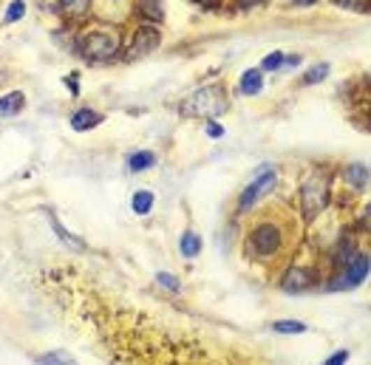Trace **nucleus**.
Segmentation results:
<instances>
[{"label": "nucleus", "mask_w": 371, "mask_h": 365, "mask_svg": "<svg viewBox=\"0 0 371 365\" xmlns=\"http://www.w3.org/2000/svg\"><path fill=\"white\" fill-rule=\"evenodd\" d=\"M80 51H82V57L88 63H108V60L117 57L119 40L111 31H88L80 40Z\"/></svg>", "instance_id": "obj_3"}, {"label": "nucleus", "mask_w": 371, "mask_h": 365, "mask_svg": "<svg viewBox=\"0 0 371 365\" xmlns=\"http://www.w3.org/2000/svg\"><path fill=\"white\" fill-rule=\"evenodd\" d=\"M207 133H210V139H221V136H224V128L216 125V122H210V125H207Z\"/></svg>", "instance_id": "obj_26"}, {"label": "nucleus", "mask_w": 371, "mask_h": 365, "mask_svg": "<svg viewBox=\"0 0 371 365\" xmlns=\"http://www.w3.org/2000/svg\"><path fill=\"white\" fill-rule=\"evenodd\" d=\"M329 77V66L326 63H321V66H314V68H309L306 74H303V85H314V82H323Z\"/></svg>", "instance_id": "obj_20"}, {"label": "nucleus", "mask_w": 371, "mask_h": 365, "mask_svg": "<svg viewBox=\"0 0 371 365\" xmlns=\"http://www.w3.org/2000/svg\"><path fill=\"white\" fill-rule=\"evenodd\" d=\"M23 15H26V3H23V0H12V6L3 15V23H17Z\"/></svg>", "instance_id": "obj_21"}, {"label": "nucleus", "mask_w": 371, "mask_h": 365, "mask_svg": "<svg viewBox=\"0 0 371 365\" xmlns=\"http://www.w3.org/2000/svg\"><path fill=\"white\" fill-rule=\"evenodd\" d=\"M156 281L162 283L165 289H170V292H179V289H182V283H179L173 275H168V272H159V275H156Z\"/></svg>", "instance_id": "obj_23"}, {"label": "nucleus", "mask_w": 371, "mask_h": 365, "mask_svg": "<svg viewBox=\"0 0 371 365\" xmlns=\"http://www.w3.org/2000/svg\"><path fill=\"white\" fill-rule=\"evenodd\" d=\"M102 122V117L96 114V111H91V108H80V111H74L71 114V128L74 131H91V128H96Z\"/></svg>", "instance_id": "obj_11"}, {"label": "nucleus", "mask_w": 371, "mask_h": 365, "mask_svg": "<svg viewBox=\"0 0 371 365\" xmlns=\"http://www.w3.org/2000/svg\"><path fill=\"white\" fill-rule=\"evenodd\" d=\"M295 6H312V3H317V0H292Z\"/></svg>", "instance_id": "obj_30"}, {"label": "nucleus", "mask_w": 371, "mask_h": 365, "mask_svg": "<svg viewBox=\"0 0 371 365\" xmlns=\"http://www.w3.org/2000/svg\"><path fill=\"white\" fill-rule=\"evenodd\" d=\"M60 6H63V12L68 17H82L88 12V6H91V0H60Z\"/></svg>", "instance_id": "obj_18"}, {"label": "nucleus", "mask_w": 371, "mask_h": 365, "mask_svg": "<svg viewBox=\"0 0 371 365\" xmlns=\"http://www.w3.org/2000/svg\"><path fill=\"white\" fill-rule=\"evenodd\" d=\"M162 43V34H159V29H153V26H139L136 31H133V37H131V45H128V60H142V57H147L150 51H156V45Z\"/></svg>", "instance_id": "obj_6"}, {"label": "nucleus", "mask_w": 371, "mask_h": 365, "mask_svg": "<svg viewBox=\"0 0 371 365\" xmlns=\"http://www.w3.org/2000/svg\"><path fill=\"white\" fill-rule=\"evenodd\" d=\"M26 105L23 91H9L6 96H0V117H17Z\"/></svg>", "instance_id": "obj_9"}, {"label": "nucleus", "mask_w": 371, "mask_h": 365, "mask_svg": "<svg viewBox=\"0 0 371 365\" xmlns=\"http://www.w3.org/2000/svg\"><path fill=\"white\" fill-rule=\"evenodd\" d=\"M131 207H133V213H136V216H147V213L153 210V193H150V190H139V193H133Z\"/></svg>", "instance_id": "obj_15"}, {"label": "nucleus", "mask_w": 371, "mask_h": 365, "mask_svg": "<svg viewBox=\"0 0 371 365\" xmlns=\"http://www.w3.org/2000/svg\"><path fill=\"white\" fill-rule=\"evenodd\" d=\"M329 204V181L326 176H309L303 184H300V207H303V218L306 221H314L326 210Z\"/></svg>", "instance_id": "obj_2"}, {"label": "nucleus", "mask_w": 371, "mask_h": 365, "mask_svg": "<svg viewBox=\"0 0 371 365\" xmlns=\"http://www.w3.org/2000/svg\"><path fill=\"white\" fill-rule=\"evenodd\" d=\"M275 181H278V176H275V170H272V167H261V170H258V176L249 181V187L241 193V201H238L241 213H247L258 198H263L267 193H272V190H275Z\"/></svg>", "instance_id": "obj_5"}, {"label": "nucleus", "mask_w": 371, "mask_h": 365, "mask_svg": "<svg viewBox=\"0 0 371 365\" xmlns=\"http://www.w3.org/2000/svg\"><path fill=\"white\" fill-rule=\"evenodd\" d=\"M147 167H156V156L150 150H139L131 156V170H147Z\"/></svg>", "instance_id": "obj_17"}, {"label": "nucleus", "mask_w": 371, "mask_h": 365, "mask_svg": "<svg viewBox=\"0 0 371 365\" xmlns=\"http://www.w3.org/2000/svg\"><path fill=\"white\" fill-rule=\"evenodd\" d=\"M335 3L351 12H368V0H335Z\"/></svg>", "instance_id": "obj_22"}, {"label": "nucleus", "mask_w": 371, "mask_h": 365, "mask_svg": "<svg viewBox=\"0 0 371 365\" xmlns=\"http://www.w3.org/2000/svg\"><path fill=\"white\" fill-rule=\"evenodd\" d=\"M179 111L184 117H207V119H216L227 111V96H224V88L219 85H204L198 91H193L182 105Z\"/></svg>", "instance_id": "obj_1"}, {"label": "nucleus", "mask_w": 371, "mask_h": 365, "mask_svg": "<svg viewBox=\"0 0 371 365\" xmlns=\"http://www.w3.org/2000/svg\"><path fill=\"white\" fill-rule=\"evenodd\" d=\"M238 3H241V9H249V6H258L261 0H238Z\"/></svg>", "instance_id": "obj_29"}, {"label": "nucleus", "mask_w": 371, "mask_h": 365, "mask_svg": "<svg viewBox=\"0 0 371 365\" xmlns=\"http://www.w3.org/2000/svg\"><path fill=\"white\" fill-rule=\"evenodd\" d=\"M312 286H314V272L312 269H300V267L289 269L284 275V281H281V289L284 292H306Z\"/></svg>", "instance_id": "obj_8"}, {"label": "nucleus", "mask_w": 371, "mask_h": 365, "mask_svg": "<svg viewBox=\"0 0 371 365\" xmlns=\"http://www.w3.org/2000/svg\"><path fill=\"white\" fill-rule=\"evenodd\" d=\"M346 181H349L351 187H357V190H365V187H368V167L360 165V162L349 165V170H346Z\"/></svg>", "instance_id": "obj_14"}, {"label": "nucleus", "mask_w": 371, "mask_h": 365, "mask_svg": "<svg viewBox=\"0 0 371 365\" xmlns=\"http://www.w3.org/2000/svg\"><path fill=\"white\" fill-rule=\"evenodd\" d=\"M281 66H284V54H281V51H272V54L261 63V68H267V71H272V68H281Z\"/></svg>", "instance_id": "obj_24"}, {"label": "nucleus", "mask_w": 371, "mask_h": 365, "mask_svg": "<svg viewBox=\"0 0 371 365\" xmlns=\"http://www.w3.org/2000/svg\"><path fill=\"white\" fill-rule=\"evenodd\" d=\"M365 278H368V255L365 252H349L346 260H343V272L329 283V289L332 292H337V289H354Z\"/></svg>", "instance_id": "obj_4"}, {"label": "nucleus", "mask_w": 371, "mask_h": 365, "mask_svg": "<svg viewBox=\"0 0 371 365\" xmlns=\"http://www.w3.org/2000/svg\"><path fill=\"white\" fill-rule=\"evenodd\" d=\"M198 6H207V9H213V6H219V0H196Z\"/></svg>", "instance_id": "obj_28"}, {"label": "nucleus", "mask_w": 371, "mask_h": 365, "mask_svg": "<svg viewBox=\"0 0 371 365\" xmlns=\"http://www.w3.org/2000/svg\"><path fill=\"white\" fill-rule=\"evenodd\" d=\"M261 88H263V77H261L258 68H249V71L241 74V91H244V94L255 96V94H261Z\"/></svg>", "instance_id": "obj_13"}, {"label": "nucleus", "mask_w": 371, "mask_h": 365, "mask_svg": "<svg viewBox=\"0 0 371 365\" xmlns=\"http://www.w3.org/2000/svg\"><path fill=\"white\" fill-rule=\"evenodd\" d=\"M40 362H71V357L63 354V351H57V354H45V357H40Z\"/></svg>", "instance_id": "obj_25"}, {"label": "nucleus", "mask_w": 371, "mask_h": 365, "mask_svg": "<svg viewBox=\"0 0 371 365\" xmlns=\"http://www.w3.org/2000/svg\"><path fill=\"white\" fill-rule=\"evenodd\" d=\"M249 244H252L255 255L270 258V255H275L281 249V232L272 224H258L255 232H252V238H249Z\"/></svg>", "instance_id": "obj_7"}, {"label": "nucleus", "mask_w": 371, "mask_h": 365, "mask_svg": "<svg viewBox=\"0 0 371 365\" xmlns=\"http://www.w3.org/2000/svg\"><path fill=\"white\" fill-rule=\"evenodd\" d=\"M179 249H182V255H184V258H196V255H198V249H201V238H198L196 232H190V230H187V232L182 235V241H179Z\"/></svg>", "instance_id": "obj_16"}, {"label": "nucleus", "mask_w": 371, "mask_h": 365, "mask_svg": "<svg viewBox=\"0 0 371 365\" xmlns=\"http://www.w3.org/2000/svg\"><path fill=\"white\" fill-rule=\"evenodd\" d=\"M45 216H48V221H51V230H54V232H57V238H60V241H63L66 246H71L74 252H85V241H82V238H77V235L66 232V230H63V224L57 221V216H54V213H51V210H48Z\"/></svg>", "instance_id": "obj_10"}, {"label": "nucleus", "mask_w": 371, "mask_h": 365, "mask_svg": "<svg viewBox=\"0 0 371 365\" xmlns=\"http://www.w3.org/2000/svg\"><path fill=\"white\" fill-rule=\"evenodd\" d=\"M272 332L275 334H303L306 326L298 320H278V323H272Z\"/></svg>", "instance_id": "obj_19"}, {"label": "nucleus", "mask_w": 371, "mask_h": 365, "mask_svg": "<svg viewBox=\"0 0 371 365\" xmlns=\"http://www.w3.org/2000/svg\"><path fill=\"white\" fill-rule=\"evenodd\" d=\"M346 357H349V351H337V354H332L326 359V365H340V362H346Z\"/></svg>", "instance_id": "obj_27"}, {"label": "nucleus", "mask_w": 371, "mask_h": 365, "mask_svg": "<svg viewBox=\"0 0 371 365\" xmlns=\"http://www.w3.org/2000/svg\"><path fill=\"white\" fill-rule=\"evenodd\" d=\"M0 82H3V74H0Z\"/></svg>", "instance_id": "obj_31"}, {"label": "nucleus", "mask_w": 371, "mask_h": 365, "mask_svg": "<svg viewBox=\"0 0 371 365\" xmlns=\"http://www.w3.org/2000/svg\"><path fill=\"white\" fill-rule=\"evenodd\" d=\"M139 15L150 23L165 20V0H139Z\"/></svg>", "instance_id": "obj_12"}]
</instances>
